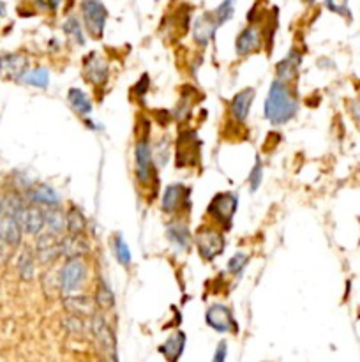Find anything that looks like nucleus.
<instances>
[{
  "label": "nucleus",
  "mask_w": 360,
  "mask_h": 362,
  "mask_svg": "<svg viewBox=\"0 0 360 362\" xmlns=\"http://www.w3.org/2000/svg\"><path fill=\"white\" fill-rule=\"evenodd\" d=\"M194 244L201 258L212 262L224 251V237L210 226H201L194 237Z\"/></svg>",
  "instance_id": "7ed1b4c3"
},
{
  "label": "nucleus",
  "mask_w": 360,
  "mask_h": 362,
  "mask_svg": "<svg viewBox=\"0 0 360 362\" xmlns=\"http://www.w3.org/2000/svg\"><path fill=\"white\" fill-rule=\"evenodd\" d=\"M2 214H4V200L0 198V218H2Z\"/></svg>",
  "instance_id": "a19ab883"
},
{
  "label": "nucleus",
  "mask_w": 360,
  "mask_h": 362,
  "mask_svg": "<svg viewBox=\"0 0 360 362\" xmlns=\"http://www.w3.org/2000/svg\"><path fill=\"white\" fill-rule=\"evenodd\" d=\"M22 223L16 216L4 212L0 218V239L4 240L9 248H18L22 244Z\"/></svg>",
  "instance_id": "2eb2a0df"
},
{
  "label": "nucleus",
  "mask_w": 360,
  "mask_h": 362,
  "mask_svg": "<svg viewBox=\"0 0 360 362\" xmlns=\"http://www.w3.org/2000/svg\"><path fill=\"white\" fill-rule=\"evenodd\" d=\"M261 181H264V165H261L260 155H257V163H254L253 170L249 174V188H251V191H257L261 186Z\"/></svg>",
  "instance_id": "72a5a7b5"
},
{
  "label": "nucleus",
  "mask_w": 360,
  "mask_h": 362,
  "mask_svg": "<svg viewBox=\"0 0 360 362\" xmlns=\"http://www.w3.org/2000/svg\"><path fill=\"white\" fill-rule=\"evenodd\" d=\"M238 207V196L235 193H219L208 204V214L219 223L224 230H228L233 221V216Z\"/></svg>",
  "instance_id": "20e7f679"
},
{
  "label": "nucleus",
  "mask_w": 360,
  "mask_h": 362,
  "mask_svg": "<svg viewBox=\"0 0 360 362\" xmlns=\"http://www.w3.org/2000/svg\"><path fill=\"white\" fill-rule=\"evenodd\" d=\"M113 249H115V256L122 265H129L131 263V251H129V246L127 242L124 240L122 235H115L113 239Z\"/></svg>",
  "instance_id": "473e14b6"
},
{
  "label": "nucleus",
  "mask_w": 360,
  "mask_h": 362,
  "mask_svg": "<svg viewBox=\"0 0 360 362\" xmlns=\"http://www.w3.org/2000/svg\"><path fill=\"white\" fill-rule=\"evenodd\" d=\"M134 161H136V177L141 184H149L154 177L152 148L147 138H141L134 148Z\"/></svg>",
  "instance_id": "6e6552de"
},
{
  "label": "nucleus",
  "mask_w": 360,
  "mask_h": 362,
  "mask_svg": "<svg viewBox=\"0 0 360 362\" xmlns=\"http://www.w3.org/2000/svg\"><path fill=\"white\" fill-rule=\"evenodd\" d=\"M20 223H22L23 232L29 233V235H39L43 232V228L46 226V218L45 211L36 205H25L22 209V212L18 214Z\"/></svg>",
  "instance_id": "ddd939ff"
},
{
  "label": "nucleus",
  "mask_w": 360,
  "mask_h": 362,
  "mask_svg": "<svg viewBox=\"0 0 360 362\" xmlns=\"http://www.w3.org/2000/svg\"><path fill=\"white\" fill-rule=\"evenodd\" d=\"M226 347H228L226 341H221V343L217 344V350H215V355H214L215 362H223L224 358H226V354H228Z\"/></svg>",
  "instance_id": "4c0bfd02"
},
{
  "label": "nucleus",
  "mask_w": 360,
  "mask_h": 362,
  "mask_svg": "<svg viewBox=\"0 0 360 362\" xmlns=\"http://www.w3.org/2000/svg\"><path fill=\"white\" fill-rule=\"evenodd\" d=\"M6 248H9V246L6 244L4 240L0 239V260H2V258H4V256H6Z\"/></svg>",
  "instance_id": "ea45409f"
},
{
  "label": "nucleus",
  "mask_w": 360,
  "mask_h": 362,
  "mask_svg": "<svg viewBox=\"0 0 360 362\" xmlns=\"http://www.w3.org/2000/svg\"><path fill=\"white\" fill-rule=\"evenodd\" d=\"M67 218V232L69 233H83L85 232V216L78 207H71L66 214Z\"/></svg>",
  "instance_id": "c756f323"
},
{
  "label": "nucleus",
  "mask_w": 360,
  "mask_h": 362,
  "mask_svg": "<svg viewBox=\"0 0 360 362\" xmlns=\"http://www.w3.org/2000/svg\"><path fill=\"white\" fill-rule=\"evenodd\" d=\"M38 8L45 9V11H55L59 8L60 0H36Z\"/></svg>",
  "instance_id": "e433bc0d"
},
{
  "label": "nucleus",
  "mask_w": 360,
  "mask_h": 362,
  "mask_svg": "<svg viewBox=\"0 0 360 362\" xmlns=\"http://www.w3.org/2000/svg\"><path fill=\"white\" fill-rule=\"evenodd\" d=\"M96 304L97 306H101L103 309H110V307H113V304H115V299H113V293H112V288H110V285H108L106 281L101 277L99 281H97V288H96Z\"/></svg>",
  "instance_id": "c85d7f7f"
},
{
  "label": "nucleus",
  "mask_w": 360,
  "mask_h": 362,
  "mask_svg": "<svg viewBox=\"0 0 360 362\" xmlns=\"http://www.w3.org/2000/svg\"><path fill=\"white\" fill-rule=\"evenodd\" d=\"M87 277V263L83 262L82 256L76 258H67L62 269L59 270V281H60V293L69 295L75 293L80 286L83 285V281Z\"/></svg>",
  "instance_id": "f03ea898"
},
{
  "label": "nucleus",
  "mask_w": 360,
  "mask_h": 362,
  "mask_svg": "<svg viewBox=\"0 0 360 362\" xmlns=\"http://www.w3.org/2000/svg\"><path fill=\"white\" fill-rule=\"evenodd\" d=\"M184 205H189V189L182 184H170L164 189L163 195V211L168 214H175Z\"/></svg>",
  "instance_id": "f8f14e48"
},
{
  "label": "nucleus",
  "mask_w": 360,
  "mask_h": 362,
  "mask_svg": "<svg viewBox=\"0 0 360 362\" xmlns=\"http://www.w3.org/2000/svg\"><path fill=\"white\" fill-rule=\"evenodd\" d=\"M184 348H186V334L182 330L175 333L173 336L168 337L163 344L159 347V351L164 355V358L170 362H177L182 357Z\"/></svg>",
  "instance_id": "b1692460"
},
{
  "label": "nucleus",
  "mask_w": 360,
  "mask_h": 362,
  "mask_svg": "<svg viewBox=\"0 0 360 362\" xmlns=\"http://www.w3.org/2000/svg\"><path fill=\"white\" fill-rule=\"evenodd\" d=\"M4 13H6V6L2 4V2H0V18L4 16Z\"/></svg>",
  "instance_id": "79ce46f5"
},
{
  "label": "nucleus",
  "mask_w": 360,
  "mask_h": 362,
  "mask_svg": "<svg viewBox=\"0 0 360 362\" xmlns=\"http://www.w3.org/2000/svg\"><path fill=\"white\" fill-rule=\"evenodd\" d=\"M233 13H235V0H223V2L212 11V16H214L215 22L219 23L221 27L224 25L231 16H233Z\"/></svg>",
  "instance_id": "7c9ffc66"
},
{
  "label": "nucleus",
  "mask_w": 360,
  "mask_h": 362,
  "mask_svg": "<svg viewBox=\"0 0 360 362\" xmlns=\"http://www.w3.org/2000/svg\"><path fill=\"white\" fill-rule=\"evenodd\" d=\"M261 46V34L257 25H249L237 36L235 41V50L238 55H249L254 53Z\"/></svg>",
  "instance_id": "f3484780"
},
{
  "label": "nucleus",
  "mask_w": 360,
  "mask_h": 362,
  "mask_svg": "<svg viewBox=\"0 0 360 362\" xmlns=\"http://www.w3.org/2000/svg\"><path fill=\"white\" fill-rule=\"evenodd\" d=\"M247 262H249V255H245V253L242 251L235 253V255L230 258V262H228V270L233 274H240L242 270L245 269V265H247Z\"/></svg>",
  "instance_id": "c9c22d12"
},
{
  "label": "nucleus",
  "mask_w": 360,
  "mask_h": 362,
  "mask_svg": "<svg viewBox=\"0 0 360 362\" xmlns=\"http://www.w3.org/2000/svg\"><path fill=\"white\" fill-rule=\"evenodd\" d=\"M325 6L329 8V11L336 13V15L345 16V18H352L348 0H325Z\"/></svg>",
  "instance_id": "f704fd0d"
},
{
  "label": "nucleus",
  "mask_w": 360,
  "mask_h": 362,
  "mask_svg": "<svg viewBox=\"0 0 360 362\" xmlns=\"http://www.w3.org/2000/svg\"><path fill=\"white\" fill-rule=\"evenodd\" d=\"M45 218H46V226H48L50 232L55 233V235H60L64 230H67V218L59 205L50 207L48 211L45 212Z\"/></svg>",
  "instance_id": "393cba45"
},
{
  "label": "nucleus",
  "mask_w": 360,
  "mask_h": 362,
  "mask_svg": "<svg viewBox=\"0 0 360 362\" xmlns=\"http://www.w3.org/2000/svg\"><path fill=\"white\" fill-rule=\"evenodd\" d=\"M166 237L170 240V244L175 248V251H187V248L191 246V240H193L187 225L180 221H173L168 225Z\"/></svg>",
  "instance_id": "aec40b11"
},
{
  "label": "nucleus",
  "mask_w": 360,
  "mask_h": 362,
  "mask_svg": "<svg viewBox=\"0 0 360 362\" xmlns=\"http://www.w3.org/2000/svg\"><path fill=\"white\" fill-rule=\"evenodd\" d=\"M83 74H85V78L92 85H104L108 82V76H110V67H108V64L103 59H99V57L92 53V55L85 59Z\"/></svg>",
  "instance_id": "dca6fc26"
},
{
  "label": "nucleus",
  "mask_w": 360,
  "mask_h": 362,
  "mask_svg": "<svg viewBox=\"0 0 360 362\" xmlns=\"http://www.w3.org/2000/svg\"><path fill=\"white\" fill-rule=\"evenodd\" d=\"M64 307L69 311L71 314H78V316H92L96 313V299L89 295H75V293H69V295L64 299Z\"/></svg>",
  "instance_id": "6ab92c4d"
},
{
  "label": "nucleus",
  "mask_w": 360,
  "mask_h": 362,
  "mask_svg": "<svg viewBox=\"0 0 360 362\" xmlns=\"http://www.w3.org/2000/svg\"><path fill=\"white\" fill-rule=\"evenodd\" d=\"M305 2H309V4H312V2H315V0H305Z\"/></svg>",
  "instance_id": "37998d69"
},
{
  "label": "nucleus",
  "mask_w": 360,
  "mask_h": 362,
  "mask_svg": "<svg viewBox=\"0 0 360 362\" xmlns=\"http://www.w3.org/2000/svg\"><path fill=\"white\" fill-rule=\"evenodd\" d=\"M23 83L32 87H38V89H46L50 85V73L46 67H36L32 71H27L23 74Z\"/></svg>",
  "instance_id": "bb28decb"
},
{
  "label": "nucleus",
  "mask_w": 360,
  "mask_h": 362,
  "mask_svg": "<svg viewBox=\"0 0 360 362\" xmlns=\"http://www.w3.org/2000/svg\"><path fill=\"white\" fill-rule=\"evenodd\" d=\"M29 69V59L23 53H6L0 57V78L8 82L22 80Z\"/></svg>",
  "instance_id": "9d476101"
},
{
  "label": "nucleus",
  "mask_w": 360,
  "mask_h": 362,
  "mask_svg": "<svg viewBox=\"0 0 360 362\" xmlns=\"http://www.w3.org/2000/svg\"><path fill=\"white\" fill-rule=\"evenodd\" d=\"M90 333L94 334V340L99 344L101 350L110 358H117V340L112 327L104 320V316L94 313L90 316Z\"/></svg>",
  "instance_id": "423d86ee"
},
{
  "label": "nucleus",
  "mask_w": 360,
  "mask_h": 362,
  "mask_svg": "<svg viewBox=\"0 0 360 362\" xmlns=\"http://www.w3.org/2000/svg\"><path fill=\"white\" fill-rule=\"evenodd\" d=\"M36 262H38V260L34 258L32 251H29V249L22 251V255L18 256V263H16V267H18L20 277H22L23 281L32 279L34 274H36Z\"/></svg>",
  "instance_id": "cd10ccee"
},
{
  "label": "nucleus",
  "mask_w": 360,
  "mask_h": 362,
  "mask_svg": "<svg viewBox=\"0 0 360 362\" xmlns=\"http://www.w3.org/2000/svg\"><path fill=\"white\" fill-rule=\"evenodd\" d=\"M205 321H207V326H210L217 333L226 334L237 333L238 330L233 311L228 306H224V304H212L207 309V313H205Z\"/></svg>",
  "instance_id": "0eeeda50"
},
{
  "label": "nucleus",
  "mask_w": 360,
  "mask_h": 362,
  "mask_svg": "<svg viewBox=\"0 0 360 362\" xmlns=\"http://www.w3.org/2000/svg\"><path fill=\"white\" fill-rule=\"evenodd\" d=\"M147 87H149V76H147V74H143V78H141L140 83H138V85H136L138 96H145Z\"/></svg>",
  "instance_id": "58836bf2"
},
{
  "label": "nucleus",
  "mask_w": 360,
  "mask_h": 362,
  "mask_svg": "<svg viewBox=\"0 0 360 362\" xmlns=\"http://www.w3.org/2000/svg\"><path fill=\"white\" fill-rule=\"evenodd\" d=\"M254 89H244L242 92H238L237 96L231 99L230 103V111L233 115L235 120L238 123H244L245 118H247L249 110H251V104L254 101Z\"/></svg>",
  "instance_id": "412c9836"
},
{
  "label": "nucleus",
  "mask_w": 360,
  "mask_h": 362,
  "mask_svg": "<svg viewBox=\"0 0 360 362\" xmlns=\"http://www.w3.org/2000/svg\"><path fill=\"white\" fill-rule=\"evenodd\" d=\"M219 29V23L215 22L212 13H205V15L198 16L193 23V39L200 46H207L208 43L214 39L215 32Z\"/></svg>",
  "instance_id": "4468645a"
},
{
  "label": "nucleus",
  "mask_w": 360,
  "mask_h": 362,
  "mask_svg": "<svg viewBox=\"0 0 360 362\" xmlns=\"http://www.w3.org/2000/svg\"><path fill=\"white\" fill-rule=\"evenodd\" d=\"M64 32L67 34L69 37H73L78 45H85V37H83V30H82V23L78 22V18H75V16H71V18H67L66 22H64Z\"/></svg>",
  "instance_id": "2f4dec72"
},
{
  "label": "nucleus",
  "mask_w": 360,
  "mask_h": 362,
  "mask_svg": "<svg viewBox=\"0 0 360 362\" xmlns=\"http://www.w3.org/2000/svg\"><path fill=\"white\" fill-rule=\"evenodd\" d=\"M301 53H298L297 50H291V52L288 53V57H285V59L278 64V69H275L278 80H281V82L285 83L295 80L298 73V66H301Z\"/></svg>",
  "instance_id": "4be33fe9"
},
{
  "label": "nucleus",
  "mask_w": 360,
  "mask_h": 362,
  "mask_svg": "<svg viewBox=\"0 0 360 362\" xmlns=\"http://www.w3.org/2000/svg\"><path fill=\"white\" fill-rule=\"evenodd\" d=\"M60 255L67 258H76L89 253V242H87L83 233H69L64 239L59 240Z\"/></svg>",
  "instance_id": "a211bd4d"
},
{
  "label": "nucleus",
  "mask_w": 360,
  "mask_h": 362,
  "mask_svg": "<svg viewBox=\"0 0 360 362\" xmlns=\"http://www.w3.org/2000/svg\"><path fill=\"white\" fill-rule=\"evenodd\" d=\"M297 110L298 103L291 90L288 89V85L281 80H274L271 90H268L267 101H265V117L272 124L279 126V124H286L288 120H291L297 115Z\"/></svg>",
  "instance_id": "f257e3e1"
},
{
  "label": "nucleus",
  "mask_w": 360,
  "mask_h": 362,
  "mask_svg": "<svg viewBox=\"0 0 360 362\" xmlns=\"http://www.w3.org/2000/svg\"><path fill=\"white\" fill-rule=\"evenodd\" d=\"M27 196L32 204L46 205V207H55L60 204V198L55 189L46 184H36L27 191Z\"/></svg>",
  "instance_id": "5701e85b"
},
{
  "label": "nucleus",
  "mask_w": 360,
  "mask_h": 362,
  "mask_svg": "<svg viewBox=\"0 0 360 362\" xmlns=\"http://www.w3.org/2000/svg\"><path fill=\"white\" fill-rule=\"evenodd\" d=\"M67 99H69L71 108L78 115H82V117H87L92 111V103H90V99L83 90L71 89L69 94H67Z\"/></svg>",
  "instance_id": "a878e982"
},
{
  "label": "nucleus",
  "mask_w": 360,
  "mask_h": 362,
  "mask_svg": "<svg viewBox=\"0 0 360 362\" xmlns=\"http://www.w3.org/2000/svg\"><path fill=\"white\" fill-rule=\"evenodd\" d=\"M82 15L85 22L87 30L94 39H101L106 27L108 11L101 0H83L82 2Z\"/></svg>",
  "instance_id": "39448f33"
},
{
  "label": "nucleus",
  "mask_w": 360,
  "mask_h": 362,
  "mask_svg": "<svg viewBox=\"0 0 360 362\" xmlns=\"http://www.w3.org/2000/svg\"><path fill=\"white\" fill-rule=\"evenodd\" d=\"M200 154V141L194 131H184L177 145V167H194Z\"/></svg>",
  "instance_id": "1a4fd4ad"
},
{
  "label": "nucleus",
  "mask_w": 360,
  "mask_h": 362,
  "mask_svg": "<svg viewBox=\"0 0 360 362\" xmlns=\"http://www.w3.org/2000/svg\"><path fill=\"white\" fill-rule=\"evenodd\" d=\"M60 256V244L55 233H41L36 242V260L43 265H50Z\"/></svg>",
  "instance_id": "9b49d317"
}]
</instances>
